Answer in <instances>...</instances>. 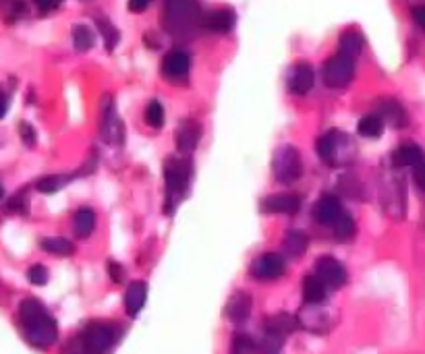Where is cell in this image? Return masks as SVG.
<instances>
[{
    "label": "cell",
    "mask_w": 425,
    "mask_h": 354,
    "mask_svg": "<svg viewBox=\"0 0 425 354\" xmlns=\"http://www.w3.org/2000/svg\"><path fill=\"white\" fill-rule=\"evenodd\" d=\"M40 247L50 253V255H58V257H69L75 253V245L65 239V236H50V239H42Z\"/></svg>",
    "instance_id": "d4e9b609"
},
{
    "label": "cell",
    "mask_w": 425,
    "mask_h": 354,
    "mask_svg": "<svg viewBox=\"0 0 425 354\" xmlns=\"http://www.w3.org/2000/svg\"><path fill=\"white\" fill-rule=\"evenodd\" d=\"M62 354H89V352H87V348H85L81 335H79V338H73V340L67 344V348H65Z\"/></svg>",
    "instance_id": "74e56055"
},
{
    "label": "cell",
    "mask_w": 425,
    "mask_h": 354,
    "mask_svg": "<svg viewBox=\"0 0 425 354\" xmlns=\"http://www.w3.org/2000/svg\"><path fill=\"white\" fill-rule=\"evenodd\" d=\"M203 27L207 32H214V34H229L233 32L235 23H237V15L233 9H218V11H211L203 17Z\"/></svg>",
    "instance_id": "ac0fdd59"
},
{
    "label": "cell",
    "mask_w": 425,
    "mask_h": 354,
    "mask_svg": "<svg viewBox=\"0 0 425 354\" xmlns=\"http://www.w3.org/2000/svg\"><path fill=\"white\" fill-rule=\"evenodd\" d=\"M413 180H415V185H417L421 191H425V160L419 162V164L413 168Z\"/></svg>",
    "instance_id": "f35d334b"
},
{
    "label": "cell",
    "mask_w": 425,
    "mask_h": 354,
    "mask_svg": "<svg viewBox=\"0 0 425 354\" xmlns=\"http://www.w3.org/2000/svg\"><path fill=\"white\" fill-rule=\"evenodd\" d=\"M328 296V286L317 278L315 274L305 276L303 280V298L305 305H322Z\"/></svg>",
    "instance_id": "603a6c76"
},
{
    "label": "cell",
    "mask_w": 425,
    "mask_h": 354,
    "mask_svg": "<svg viewBox=\"0 0 425 354\" xmlns=\"http://www.w3.org/2000/svg\"><path fill=\"white\" fill-rule=\"evenodd\" d=\"M297 321L301 327H305L307 331H315V333H326L334 327L336 317L328 311L322 309V305H307L305 309L299 311Z\"/></svg>",
    "instance_id": "9c48e42d"
},
{
    "label": "cell",
    "mask_w": 425,
    "mask_h": 354,
    "mask_svg": "<svg viewBox=\"0 0 425 354\" xmlns=\"http://www.w3.org/2000/svg\"><path fill=\"white\" fill-rule=\"evenodd\" d=\"M95 25H97V30H100V34H102V38H104V46H106V50L113 52V50L117 48L119 40H121L119 30H117L108 19H104V17H95Z\"/></svg>",
    "instance_id": "f1b7e54d"
},
{
    "label": "cell",
    "mask_w": 425,
    "mask_h": 354,
    "mask_svg": "<svg viewBox=\"0 0 425 354\" xmlns=\"http://www.w3.org/2000/svg\"><path fill=\"white\" fill-rule=\"evenodd\" d=\"M19 135H21V141H23L27 148L36 145L38 135H36V129H34L30 123H21V125H19Z\"/></svg>",
    "instance_id": "d590c367"
},
{
    "label": "cell",
    "mask_w": 425,
    "mask_h": 354,
    "mask_svg": "<svg viewBox=\"0 0 425 354\" xmlns=\"http://www.w3.org/2000/svg\"><path fill=\"white\" fill-rule=\"evenodd\" d=\"M75 176H77V174H50V176L40 178L38 185H36V189H38L40 193L50 195V193H56V191H60L62 187H67L69 180L75 178Z\"/></svg>",
    "instance_id": "f546056e"
},
{
    "label": "cell",
    "mask_w": 425,
    "mask_h": 354,
    "mask_svg": "<svg viewBox=\"0 0 425 354\" xmlns=\"http://www.w3.org/2000/svg\"><path fill=\"white\" fill-rule=\"evenodd\" d=\"M108 276L115 284H121L125 280V268L119 261H108Z\"/></svg>",
    "instance_id": "8d00e7d4"
},
{
    "label": "cell",
    "mask_w": 425,
    "mask_h": 354,
    "mask_svg": "<svg viewBox=\"0 0 425 354\" xmlns=\"http://www.w3.org/2000/svg\"><path fill=\"white\" fill-rule=\"evenodd\" d=\"M152 5V0H129V11L131 13H143Z\"/></svg>",
    "instance_id": "b9f144b4"
},
{
    "label": "cell",
    "mask_w": 425,
    "mask_h": 354,
    "mask_svg": "<svg viewBox=\"0 0 425 354\" xmlns=\"http://www.w3.org/2000/svg\"><path fill=\"white\" fill-rule=\"evenodd\" d=\"M0 197H3V187H0Z\"/></svg>",
    "instance_id": "ee69618b"
},
{
    "label": "cell",
    "mask_w": 425,
    "mask_h": 354,
    "mask_svg": "<svg viewBox=\"0 0 425 354\" xmlns=\"http://www.w3.org/2000/svg\"><path fill=\"white\" fill-rule=\"evenodd\" d=\"M11 106V91H7V87H0V118H5Z\"/></svg>",
    "instance_id": "ab89813d"
},
{
    "label": "cell",
    "mask_w": 425,
    "mask_h": 354,
    "mask_svg": "<svg viewBox=\"0 0 425 354\" xmlns=\"http://www.w3.org/2000/svg\"><path fill=\"white\" fill-rule=\"evenodd\" d=\"M322 77H324V83L328 87H334V89L347 87L355 77V60L351 56L338 52L324 62Z\"/></svg>",
    "instance_id": "8992f818"
},
{
    "label": "cell",
    "mask_w": 425,
    "mask_h": 354,
    "mask_svg": "<svg viewBox=\"0 0 425 354\" xmlns=\"http://www.w3.org/2000/svg\"><path fill=\"white\" fill-rule=\"evenodd\" d=\"M307 247H309V241H307V236H305L301 230H288V232H286V236H284V249H286L288 255L301 257V255H305Z\"/></svg>",
    "instance_id": "4316f807"
},
{
    "label": "cell",
    "mask_w": 425,
    "mask_h": 354,
    "mask_svg": "<svg viewBox=\"0 0 425 354\" xmlns=\"http://www.w3.org/2000/svg\"><path fill=\"white\" fill-rule=\"evenodd\" d=\"M93 228H95V213H93V209L81 207V209L75 213V217H73V230H75V234L81 236V239H87V236L93 232Z\"/></svg>",
    "instance_id": "cb8c5ba5"
},
{
    "label": "cell",
    "mask_w": 425,
    "mask_h": 354,
    "mask_svg": "<svg viewBox=\"0 0 425 354\" xmlns=\"http://www.w3.org/2000/svg\"><path fill=\"white\" fill-rule=\"evenodd\" d=\"M343 215V207H341V201L334 197V195H322L320 201L315 203L313 207V217L315 222H320L324 226H334V222Z\"/></svg>",
    "instance_id": "2e32d148"
},
{
    "label": "cell",
    "mask_w": 425,
    "mask_h": 354,
    "mask_svg": "<svg viewBox=\"0 0 425 354\" xmlns=\"http://www.w3.org/2000/svg\"><path fill=\"white\" fill-rule=\"evenodd\" d=\"M286 272L284 259L276 253H264L251 263V276L255 280H276Z\"/></svg>",
    "instance_id": "7c38bea8"
},
{
    "label": "cell",
    "mask_w": 425,
    "mask_h": 354,
    "mask_svg": "<svg viewBox=\"0 0 425 354\" xmlns=\"http://www.w3.org/2000/svg\"><path fill=\"white\" fill-rule=\"evenodd\" d=\"M315 150H317L320 160L332 168L347 166L357 156V148H355L353 139L349 135H345L343 131H328L326 135H322L320 139H317Z\"/></svg>",
    "instance_id": "7a4b0ae2"
},
{
    "label": "cell",
    "mask_w": 425,
    "mask_h": 354,
    "mask_svg": "<svg viewBox=\"0 0 425 354\" xmlns=\"http://www.w3.org/2000/svg\"><path fill=\"white\" fill-rule=\"evenodd\" d=\"M255 342L247 333H237L231 344V354H255Z\"/></svg>",
    "instance_id": "836d02e7"
},
{
    "label": "cell",
    "mask_w": 425,
    "mask_h": 354,
    "mask_svg": "<svg viewBox=\"0 0 425 354\" xmlns=\"http://www.w3.org/2000/svg\"><path fill=\"white\" fill-rule=\"evenodd\" d=\"M71 34H73V46H75V50H79V52H87V50L93 48V44H95V36H93V32H91L87 25L79 23V25L73 27Z\"/></svg>",
    "instance_id": "4dcf8cb0"
},
{
    "label": "cell",
    "mask_w": 425,
    "mask_h": 354,
    "mask_svg": "<svg viewBox=\"0 0 425 354\" xmlns=\"http://www.w3.org/2000/svg\"><path fill=\"white\" fill-rule=\"evenodd\" d=\"M36 3V7L42 11V13H50V11H54V9H58L65 0H34Z\"/></svg>",
    "instance_id": "60d3db41"
},
{
    "label": "cell",
    "mask_w": 425,
    "mask_h": 354,
    "mask_svg": "<svg viewBox=\"0 0 425 354\" xmlns=\"http://www.w3.org/2000/svg\"><path fill=\"white\" fill-rule=\"evenodd\" d=\"M199 17V3L197 0H164L162 21L170 32H185L189 30Z\"/></svg>",
    "instance_id": "277c9868"
},
{
    "label": "cell",
    "mask_w": 425,
    "mask_h": 354,
    "mask_svg": "<svg viewBox=\"0 0 425 354\" xmlns=\"http://www.w3.org/2000/svg\"><path fill=\"white\" fill-rule=\"evenodd\" d=\"M413 19H415V23L425 32V5H419V7L413 9Z\"/></svg>",
    "instance_id": "7bdbcfd3"
},
{
    "label": "cell",
    "mask_w": 425,
    "mask_h": 354,
    "mask_svg": "<svg viewBox=\"0 0 425 354\" xmlns=\"http://www.w3.org/2000/svg\"><path fill=\"white\" fill-rule=\"evenodd\" d=\"M272 172L274 178L282 185H290L303 174V160L297 148L292 145H282L274 152L272 156Z\"/></svg>",
    "instance_id": "5b68a950"
},
{
    "label": "cell",
    "mask_w": 425,
    "mask_h": 354,
    "mask_svg": "<svg viewBox=\"0 0 425 354\" xmlns=\"http://www.w3.org/2000/svg\"><path fill=\"white\" fill-rule=\"evenodd\" d=\"M313 83H315V71L309 62H299L295 64L292 73H290V79H288V87L292 93L297 95H305L313 89Z\"/></svg>",
    "instance_id": "e0dca14e"
},
{
    "label": "cell",
    "mask_w": 425,
    "mask_h": 354,
    "mask_svg": "<svg viewBox=\"0 0 425 354\" xmlns=\"http://www.w3.org/2000/svg\"><path fill=\"white\" fill-rule=\"evenodd\" d=\"M382 131H384V121L378 114H367L357 123V133L365 139H378L382 137Z\"/></svg>",
    "instance_id": "484cf974"
},
{
    "label": "cell",
    "mask_w": 425,
    "mask_h": 354,
    "mask_svg": "<svg viewBox=\"0 0 425 354\" xmlns=\"http://www.w3.org/2000/svg\"><path fill=\"white\" fill-rule=\"evenodd\" d=\"M225 315L229 321L233 323H245L251 315V296L243 290L235 292L229 303H227V309H225Z\"/></svg>",
    "instance_id": "d6986e66"
},
{
    "label": "cell",
    "mask_w": 425,
    "mask_h": 354,
    "mask_svg": "<svg viewBox=\"0 0 425 354\" xmlns=\"http://www.w3.org/2000/svg\"><path fill=\"white\" fill-rule=\"evenodd\" d=\"M201 139V127L197 121H191V118H185V121L176 127V133H174V143H176V150L181 154H191L197 143Z\"/></svg>",
    "instance_id": "5bb4252c"
},
{
    "label": "cell",
    "mask_w": 425,
    "mask_h": 354,
    "mask_svg": "<svg viewBox=\"0 0 425 354\" xmlns=\"http://www.w3.org/2000/svg\"><path fill=\"white\" fill-rule=\"evenodd\" d=\"M301 207V199L297 195L280 193V195H270L264 199L262 209L266 213H295Z\"/></svg>",
    "instance_id": "ffe728a7"
},
{
    "label": "cell",
    "mask_w": 425,
    "mask_h": 354,
    "mask_svg": "<svg viewBox=\"0 0 425 354\" xmlns=\"http://www.w3.org/2000/svg\"><path fill=\"white\" fill-rule=\"evenodd\" d=\"M378 112H380L378 116L382 118V121L390 123V125L396 127V129H402V127H406V123H409V116H406L404 106H402L400 102L392 99V97L380 99V102H378Z\"/></svg>",
    "instance_id": "9a60e30c"
},
{
    "label": "cell",
    "mask_w": 425,
    "mask_h": 354,
    "mask_svg": "<svg viewBox=\"0 0 425 354\" xmlns=\"http://www.w3.org/2000/svg\"><path fill=\"white\" fill-rule=\"evenodd\" d=\"M191 160L187 158H168L164 164V182H166V211L172 213L179 205L191 182Z\"/></svg>",
    "instance_id": "3957f363"
},
{
    "label": "cell",
    "mask_w": 425,
    "mask_h": 354,
    "mask_svg": "<svg viewBox=\"0 0 425 354\" xmlns=\"http://www.w3.org/2000/svg\"><path fill=\"white\" fill-rule=\"evenodd\" d=\"M315 276L320 278L330 290H338L347 284V270L343 263L330 255H324L315 261Z\"/></svg>",
    "instance_id": "30bf717a"
},
{
    "label": "cell",
    "mask_w": 425,
    "mask_h": 354,
    "mask_svg": "<svg viewBox=\"0 0 425 354\" xmlns=\"http://www.w3.org/2000/svg\"><path fill=\"white\" fill-rule=\"evenodd\" d=\"M143 118L146 123L154 129H160L164 125V108L158 99H152L148 106H146V112H143Z\"/></svg>",
    "instance_id": "d6a6232c"
},
{
    "label": "cell",
    "mask_w": 425,
    "mask_h": 354,
    "mask_svg": "<svg viewBox=\"0 0 425 354\" xmlns=\"http://www.w3.org/2000/svg\"><path fill=\"white\" fill-rule=\"evenodd\" d=\"M355 230H357V226H355L353 215L343 211V215L334 222V236L338 241H349L355 236Z\"/></svg>",
    "instance_id": "1f68e13d"
},
{
    "label": "cell",
    "mask_w": 425,
    "mask_h": 354,
    "mask_svg": "<svg viewBox=\"0 0 425 354\" xmlns=\"http://www.w3.org/2000/svg\"><path fill=\"white\" fill-rule=\"evenodd\" d=\"M338 48H341V54H347V56H351L355 60L361 54V50H363V36L359 32H345L341 36Z\"/></svg>",
    "instance_id": "83f0119b"
},
{
    "label": "cell",
    "mask_w": 425,
    "mask_h": 354,
    "mask_svg": "<svg viewBox=\"0 0 425 354\" xmlns=\"http://www.w3.org/2000/svg\"><path fill=\"white\" fill-rule=\"evenodd\" d=\"M191 69V58L183 50H172L162 60V75L170 81H185Z\"/></svg>",
    "instance_id": "4fadbf2b"
},
{
    "label": "cell",
    "mask_w": 425,
    "mask_h": 354,
    "mask_svg": "<svg viewBox=\"0 0 425 354\" xmlns=\"http://www.w3.org/2000/svg\"><path fill=\"white\" fill-rule=\"evenodd\" d=\"M297 325H299L297 317H292V315H288V313H276V315L268 317V319L264 321L266 342H270L272 348H278V346L282 344V340L297 329Z\"/></svg>",
    "instance_id": "8fae6325"
},
{
    "label": "cell",
    "mask_w": 425,
    "mask_h": 354,
    "mask_svg": "<svg viewBox=\"0 0 425 354\" xmlns=\"http://www.w3.org/2000/svg\"><path fill=\"white\" fill-rule=\"evenodd\" d=\"M19 321L25 333V340L40 350L50 348L58 340L56 319L38 298H23L19 305Z\"/></svg>",
    "instance_id": "6da1fadb"
},
{
    "label": "cell",
    "mask_w": 425,
    "mask_h": 354,
    "mask_svg": "<svg viewBox=\"0 0 425 354\" xmlns=\"http://www.w3.org/2000/svg\"><path fill=\"white\" fill-rule=\"evenodd\" d=\"M81 340L89 354H111L115 346V331L104 323H89L83 329Z\"/></svg>",
    "instance_id": "ba28073f"
},
{
    "label": "cell",
    "mask_w": 425,
    "mask_h": 354,
    "mask_svg": "<svg viewBox=\"0 0 425 354\" xmlns=\"http://www.w3.org/2000/svg\"><path fill=\"white\" fill-rule=\"evenodd\" d=\"M27 280H30L34 286H44V284L48 282V270H46L44 266L36 263V266H32V268L27 270Z\"/></svg>",
    "instance_id": "e575fe53"
},
{
    "label": "cell",
    "mask_w": 425,
    "mask_h": 354,
    "mask_svg": "<svg viewBox=\"0 0 425 354\" xmlns=\"http://www.w3.org/2000/svg\"><path fill=\"white\" fill-rule=\"evenodd\" d=\"M100 135L106 143L111 145H117L123 141L125 137V129H123V123L121 118L117 116V110H115V102L111 95H104L102 99V125H100Z\"/></svg>",
    "instance_id": "52a82bcc"
},
{
    "label": "cell",
    "mask_w": 425,
    "mask_h": 354,
    "mask_svg": "<svg viewBox=\"0 0 425 354\" xmlns=\"http://www.w3.org/2000/svg\"><path fill=\"white\" fill-rule=\"evenodd\" d=\"M423 150L417 143H402L392 152V164L396 168H409V166H417L419 162H423Z\"/></svg>",
    "instance_id": "44dd1931"
},
{
    "label": "cell",
    "mask_w": 425,
    "mask_h": 354,
    "mask_svg": "<svg viewBox=\"0 0 425 354\" xmlns=\"http://www.w3.org/2000/svg\"><path fill=\"white\" fill-rule=\"evenodd\" d=\"M146 298H148V286L146 282L137 280V282H131L127 292H125V309L131 317H137L146 305Z\"/></svg>",
    "instance_id": "7402d4cb"
}]
</instances>
